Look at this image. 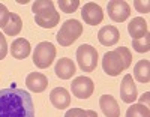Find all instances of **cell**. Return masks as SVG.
Listing matches in <instances>:
<instances>
[{"label": "cell", "mask_w": 150, "mask_h": 117, "mask_svg": "<svg viewBox=\"0 0 150 117\" xmlns=\"http://www.w3.org/2000/svg\"><path fill=\"white\" fill-rule=\"evenodd\" d=\"M99 107H101L105 117H120V107L117 101L114 99V96L102 95L99 98Z\"/></svg>", "instance_id": "15"}, {"label": "cell", "mask_w": 150, "mask_h": 117, "mask_svg": "<svg viewBox=\"0 0 150 117\" xmlns=\"http://www.w3.org/2000/svg\"><path fill=\"white\" fill-rule=\"evenodd\" d=\"M83 35V23L78 20H66L56 35L60 47H69Z\"/></svg>", "instance_id": "4"}, {"label": "cell", "mask_w": 150, "mask_h": 117, "mask_svg": "<svg viewBox=\"0 0 150 117\" xmlns=\"http://www.w3.org/2000/svg\"><path fill=\"white\" fill-rule=\"evenodd\" d=\"M132 63V54L129 48L126 47H117L116 50L108 51L104 54L102 59V68L107 75L110 77H117L123 71L131 68Z\"/></svg>", "instance_id": "2"}, {"label": "cell", "mask_w": 150, "mask_h": 117, "mask_svg": "<svg viewBox=\"0 0 150 117\" xmlns=\"http://www.w3.org/2000/svg\"><path fill=\"white\" fill-rule=\"evenodd\" d=\"M77 62L81 71L93 72L98 66V50L89 44H83L77 50Z\"/></svg>", "instance_id": "5"}, {"label": "cell", "mask_w": 150, "mask_h": 117, "mask_svg": "<svg viewBox=\"0 0 150 117\" xmlns=\"http://www.w3.org/2000/svg\"><path fill=\"white\" fill-rule=\"evenodd\" d=\"M50 101L57 110H65L71 105V95L65 87H56L50 93Z\"/></svg>", "instance_id": "11"}, {"label": "cell", "mask_w": 150, "mask_h": 117, "mask_svg": "<svg viewBox=\"0 0 150 117\" xmlns=\"http://www.w3.org/2000/svg\"><path fill=\"white\" fill-rule=\"evenodd\" d=\"M59 6L65 14H74L78 9L80 2L78 0H59Z\"/></svg>", "instance_id": "22"}, {"label": "cell", "mask_w": 150, "mask_h": 117, "mask_svg": "<svg viewBox=\"0 0 150 117\" xmlns=\"http://www.w3.org/2000/svg\"><path fill=\"white\" fill-rule=\"evenodd\" d=\"M128 32L131 35L132 39H140V38H144L146 35H149V26H147V21L141 17H137V18H132V21L128 24Z\"/></svg>", "instance_id": "17"}, {"label": "cell", "mask_w": 150, "mask_h": 117, "mask_svg": "<svg viewBox=\"0 0 150 117\" xmlns=\"http://www.w3.org/2000/svg\"><path fill=\"white\" fill-rule=\"evenodd\" d=\"M120 98L126 104H134L138 98V92H137V86L134 83V78L131 74H126L122 80L120 84Z\"/></svg>", "instance_id": "10"}, {"label": "cell", "mask_w": 150, "mask_h": 117, "mask_svg": "<svg viewBox=\"0 0 150 117\" xmlns=\"http://www.w3.org/2000/svg\"><path fill=\"white\" fill-rule=\"evenodd\" d=\"M86 114H87V117H98L96 111H93V110H86Z\"/></svg>", "instance_id": "27"}, {"label": "cell", "mask_w": 150, "mask_h": 117, "mask_svg": "<svg viewBox=\"0 0 150 117\" xmlns=\"http://www.w3.org/2000/svg\"><path fill=\"white\" fill-rule=\"evenodd\" d=\"M71 90H72V95H75V98H78V99H89L93 95L95 84L92 81V78L83 75V77H77L71 83Z\"/></svg>", "instance_id": "7"}, {"label": "cell", "mask_w": 150, "mask_h": 117, "mask_svg": "<svg viewBox=\"0 0 150 117\" xmlns=\"http://www.w3.org/2000/svg\"><path fill=\"white\" fill-rule=\"evenodd\" d=\"M8 54V44L3 33H0V60H3Z\"/></svg>", "instance_id": "24"}, {"label": "cell", "mask_w": 150, "mask_h": 117, "mask_svg": "<svg viewBox=\"0 0 150 117\" xmlns=\"http://www.w3.org/2000/svg\"><path fill=\"white\" fill-rule=\"evenodd\" d=\"M9 15H11V12L8 11V8L3 3H0V29H3L5 26L8 24Z\"/></svg>", "instance_id": "23"}, {"label": "cell", "mask_w": 150, "mask_h": 117, "mask_svg": "<svg viewBox=\"0 0 150 117\" xmlns=\"http://www.w3.org/2000/svg\"><path fill=\"white\" fill-rule=\"evenodd\" d=\"M134 77L138 83L147 84L150 81V62L149 60H140L134 66Z\"/></svg>", "instance_id": "18"}, {"label": "cell", "mask_w": 150, "mask_h": 117, "mask_svg": "<svg viewBox=\"0 0 150 117\" xmlns=\"http://www.w3.org/2000/svg\"><path fill=\"white\" fill-rule=\"evenodd\" d=\"M98 39L99 42L105 47H112L119 42L120 39V32L116 26H104L98 33Z\"/></svg>", "instance_id": "12"}, {"label": "cell", "mask_w": 150, "mask_h": 117, "mask_svg": "<svg viewBox=\"0 0 150 117\" xmlns=\"http://www.w3.org/2000/svg\"><path fill=\"white\" fill-rule=\"evenodd\" d=\"M30 51H32L30 42L27 41V39H24V38L15 39V41L12 42V45H11V54H12V57L18 59V60H23V59L29 57Z\"/></svg>", "instance_id": "16"}, {"label": "cell", "mask_w": 150, "mask_h": 117, "mask_svg": "<svg viewBox=\"0 0 150 117\" xmlns=\"http://www.w3.org/2000/svg\"><path fill=\"white\" fill-rule=\"evenodd\" d=\"M54 72L62 80H69V78H72L75 75L77 68H75V63L72 62V59L63 57V59H59V62L56 63Z\"/></svg>", "instance_id": "14"}, {"label": "cell", "mask_w": 150, "mask_h": 117, "mask_svg": "<svg viewBox=\"0 0 150 117\" xmlns=\"http://www.w3.org/2000/svg\"><path fill=\"white\" fill-rule=\"evenodd\" d=\"M56 53V47L51 42H41L36 45L33 51V63L39 69H47L54 62Z\"/></svg>", "instance_id": "6"}, {"label": "cell", "mask_w": 150, "mask_h": 117, "mask_svg": "<svg viewBox=\"0 0 150 117\" xmlns=\"http://www.w3.org/2000/svg\"><path fill=\"white\" fill-rule=\"evenodd\" d=\"M23 29V20L18 14H15V12H11L9 15V21L8 24L3 27V32L5 35H9V36H15V35H20Z\"/></svg>", "instance_id": "19"}, {"label": "cell", "mask_w": 150, "mask_h": 117, "mask_svg": "<svg viewBox=\"0 0 150 117\" xmlns=\"http://www.w3.org/2000/svg\"><path fill=\"white\" fill-rule=\"evenodd\" d=\"M26 86L30 92L33 93H41L48 86V78L41 72H30L26 78Z\"/></svg>", "instance_id": "13"}, {"label": "cell", "mask_w": 150, "mask_h": 117, "mask_svg": "<svg viewBox=\"0 0 150 117\" xmlns=\"http://www.w3.org/2000/svg\"><path fill=\"white\" fill-rule=\"evenodd\" d=\"M134 6L137 8L138 12H141V14H147V12L150 11L149 9V2H135Z\"/></svg>", "instance_id": "26"}, {"label": "cell", "mask_w": 150, "mask_h": 117, "mask_svg": "<svg viewBox=\"0 0 150 117\" xmlns=\"http://www.w3.org/2000/svg\"><path fill=\"white\" fill-rule=\"evenodd\" d=\"M0 117H35L32 95L15 83L0 90Z\"/></svg>", "instance_id": "1"}, {"label": "cell", "mask_w": 150, "mask_h": 117, "mask_svg": "<svg viewBox=\"0 0 150 117\" xmlns=\"http://www.w3.org/2000/svg\"><path fill=\"white\" fill-rule=\"evenodd\" d=\"M35 23L42 29H53L60 21V14L56 11L51 0H36L32 6Z\"/></svg>", "instance_id": "3"}, {"label": "cell", "mask_w": 150, "mask_h": 117, "mask_svg": "<svg viewBox=\"0 0 150 117\" xmlns=\"http://www.w3.org/2000/svg\"><path fill=\"white\" fill-rule=\"evenodd\" d=\"M132 48L137 53H149L150 51V36L146 35L140 39H132Z\"/></svg>", "instance_id": "21"}, {"label": "cell", "mask_w": 150, "mask_h": 117, "mask_svg": "<svg viewBox=\"0 0 150 117\" xmlns=\"http://www.w3.org/2000/svg\"><path fill=\"white\" fill-rule=\"evenodd\" d=\"M81 17H83L84 23H87L89 26H98L104 20V11L99 5L89 2L84 5V8L81 11Z\"/></svg>", "instance_id": "9"}, {"label": "cell", "mask_w": 150, "mask_h": 117, "mask_svg": "<svg viewBox=\"0 0 150 117\" xmlns=\"http://www.w3.org/2000/svg\"><path fill=\"white\" fill-rule=\"evenodd\" d=\"M108 15L112 21L123 23L131 17V6L125 0H111L108 2Z\"/></svg>", "instance_id": "8"}, {"label": "cell", "mask_w": 150, "mask_h": 117, "mask_svg": "<svg viewBox=\"0 0 150 117\" xmlns=\"http://www.w3.org/2000/svg\"><path fill=\"white\" fill-rule=\"evenodd\" d=\"M126 117H150V110L143 104H132L126 111Z\"/></svg>", "instance_id": "20"}, {"label": "cell", "mask_w": 150, "mask_h": 117, "mask_svg": "<svg viewBox=\"0 0 150 117\" xmlns=\"http://www.w3.org/2000/svg\"><path fill=\"white\" fill-rule=\"evenodd\" d=\"M65 117H87V114H86V110L83 108H71L66 111Z\"/></svg>", "instance_id": "25"}, {"label": "cell", "mask_w": 150, "mask_h": 117, "mask_svg": "<svg viewBox=\"0 0 150 117\" xmlns=\"http://www.w3.org/2000/svg\"><path fill=\"white\" fill-rule=\"evenodd\" d=\"M149 95H150V93H149V92H146V93H144V96H141V98H140V104H143L144 101L147 102V101H149Z\"/></svg>", "instance_id": "28"}]
</instances>
